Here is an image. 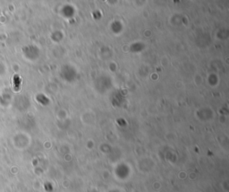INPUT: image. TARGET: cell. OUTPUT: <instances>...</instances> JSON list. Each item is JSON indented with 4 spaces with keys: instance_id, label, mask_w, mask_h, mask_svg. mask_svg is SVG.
I'll return each instance as SVG.
<instances>
[{
    "instance_id": "obj_1",
    "label": "cell",
    "mask_w": 229,
    "mask_h": 192,
    "mask_svg": "<svg viewBox=\"0 0 229 192\" xmlns=\"http://www.w3.org/2000/svg\"><path fill=\"white\" fill-rule=\"evenodd\" d=\"M20 85H21V79H20L19 76H13V88L15 92L19 91L20 89Z\"/></svg>"
}]
</instances>
